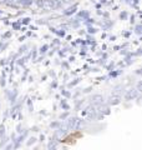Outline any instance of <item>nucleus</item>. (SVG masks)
I'll return each mask as SVG.
<instances>
[{
  "mask_svg": "<svg viewBox=\"0 0 142 150\" xmlns=\"http://www.w3.org/2000/svg\"><path fill=\"white\" fill-rule=\"evenodd\" d=\"M75 10H76V6H72V8L67 9L66 11H64V14H66V15H69V14H71V13H75Z\"/></svg>",
  "mask_w": 142,
  "mask_h": 150,
  "instance_id": "nucleus-4",
  "label": "nucleus"
},
{
  "mask_svg": "<svg viewBox=\"0 0 142 150\" xmlns=\"http://www.w3.org/2000/svg\"><path fill=\"white\" fill-rule=\"evenodd\" d=\"M36 142V139L35 138H30V142H27V145H31V144H34Z\"/></svg>",
  "mask_w": 142,
  "mask_h": 150,
  "instance_id": "nucleus-5",
  "label": "nucleus"
},
{
  "mask_svg": "<svg viewBox=\"0 0 142 150\" xmlns=\"http://www.w3.org/2000/svg\"><path fill=\"white\" fill-rule=\"evenodd\" d=\"M4 1H6L8 4H10V5H13V4H14V3H15V1H16V0H4Z\"/></svg>",
  "mask_w": 142,
  "mask_h": 150,
  "instance_id": "nucleus-6",
  "label": "nucleus"
},
{
  "mask_svg": "<svg viewBox=\"0 0 142 150\" xmlns=\"http://www.w3.org/2000/svg\"><path fill=\"white\" fill-rule=\"evenodd\" d=\"M75 124H76V119H75V118H71V119L69 120V128H70V129H74V128H75Z\"/></svg>",
  "mask_w": 142,
  "mask_h": 150,
  "instance_id": "nucleus-2",
  "label": "nucleus"
},
{
  "mask_svg": "<svg viewBox=\"0 0 142 150\" xmlns=\"http://www.w3.org/2000/svg\"><path fill=\"white\" fill-rule=\"evenodd\" d=\"M92 100H93V103H96V104H101V103L103 101V96L95 95V96H92Z\"/></svg>",
  "mask_w": 142,
  "mask_h": 150,
  "instance_id": "nucleus-1",
  "label": "nucleus"
},
{
  "mask_svg": "<svg viewBox=\"0 0 142 150\" xmlns=\"http://www.w3.org/2000/svg\"><path fill=\"white\" fill-rule=\"evenodd\" d=\"M61 3H64V4H70V3H72V0H61Z\"/></svg>",
  "mask_w": 142,
  "mask_h": 150,
  "instance_id": "nucleus-7",
  "label": "nucleus"
},
{
  "mask_svg": "<svg viewBox=\"0 0 142 150\" xmlns=\"http://www.w3.org/2000/svg\"><path fill=\"white\" fill-rule=\"evenodd\" d=\"M20 4H22V5H30V4L32 3V0H18Z\"/></svg>",
  "mask_w": 142,
  "mask_h": 150,
  "instance_id": "nucleus-3",
  "label": "nucleus"
}]
</instances>
